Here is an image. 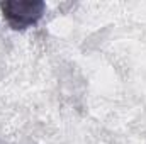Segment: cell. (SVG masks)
<instances>
[{
    "mask_svg": "<svg viewBox=\"0 0 146 144\" xmlns=\"http://www.w3.org/2000/svg\"><path fill=\"white\" fill-rule=\"evenodd\" d=\"M46 3L42 0H5L0 2L3 20L14 31H26L36 26L44 15Z\"/></svg>",
    "mask_w": 146,
    "mask_h": 144,
    "instance_id": "1",
    "label": "cell"
}]
</instances>
